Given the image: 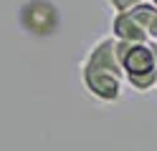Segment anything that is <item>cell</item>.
<instances>
[{
	"label": "cell",
	"mask_w": 157,
	"mask_h": 151,
	"mask_svg": "<svg viewBox=\"0 0 157 151\" xmlns=\"http://www.w3.org/2000/svg\"><path fill=\"white\" fill-rule=\"evenodd\" d=\"M18 25L31 38H53L63 28V13L53 0H25L18 8Z\"/></svg>",
	"instance_id": "obj_1"
},
{
	"label": "cell",
	"mask_w": 157,
	"mask_h": 151,
	"mask_svg": "<svg viewBox=\"0 0 157 151\" xmlns=\"http://www.w3.org/2000/svg\"><path fill=\"white\" fill-rule=\"evenodd\" d=\"M81 83H84V91L94 101H99V103H117L124 93V78L119 73H112V70L84 68L81 70Z\"/></svg>",
	"instance_id": "obj_2"
},
{
	"label": "cell",
	"mask_w": 157,
	"mask_h": 151,
	"mask_svg": "<svg viewBox=\"0 0 157 151\" xmlns=\"http://www.w3.org/2000/svg\"><path fill=\"white\" fill-rule=\"evenodd\" d=\"M117 58H119V66H122V78L157 70L150 40L147 43H119L117 40Z\"/></svg>",
	"instance_id": "obj_3"
},
{
	"label": "cell",
	"mask_w": 157,
	"mask_h": 151,
	"mask_svg": "<svg viewBox=\"0 0 157 151\" xmlns=\"http://www.w3.org/2000/svg\"><path fill=\"white\" fill-rule=\"evenodd\" d=\"M84 68H91V70H112V73H119L122 76V66H119V58H117V40L112 35L99 38L89 50H86V56L81 60V70Z\"/></svg>",
	"instance_id": "obj_4"
},
{
	"label": "cell",
	"mask_w": 157,
	"mask_h": 151,
	"mask_svg": "<svg viewBox=\"0 0 157 151\" xmlns=\"http://www.w3.org/2000/svg\"><path fill=\"white\" fill-rule=\"evenodd\" d=\"M112 38L119 43H147V33L144 28L137 23V18L124 10V13H114L112 15Z\"/></svg>",
	"instance_id": "obj_5"
},
{
	"label": "cell",
	"mask_w": 157,
	"mask_h": 151,
	"mask_svg": "<svg viewBox=\"0 0 157 151\" xmlns=\"http://www.w3.org/2000/svg\"><path fill=\"white\" fill-rule=\"evenodd\" d=\"M129 13L137 18V23L144 28L147 38H150V40H157V8L144 0V3H140L137 8H132Z\"/></svg>",
	"instance_id": "obj_6"
},
{
	"label": "cell",
	"mask_w": 157,
	"mask_h": 151,
	"mask_svg": "<svg viewBox=\"0 0 157 151\" xmlns=\"http://www.w3.org/2000/svg\"><path fill=\"white\" fill-rule=\"evenodd\" d=\"M124 83L129 86L137 93H147V91L157 88V70H150V73H137V76H124Z\"/></svg>",
	"instance_id": "obj_7"
},
{
	"label": "cell",
	"mask_w": 157,
	"mask_h": 151,
	"mask_svg": "<svg viewBox=\"0 0 157 151\" xmlns=\"http://www.w3.org/2000/svg\"><path fill=\"white\" fill-rule=\"evenodd\" d=\"M140 3H144V0H106V5H109L114 13H124V10H132V8H137Z\"/></svg>",
	"instance_id": "obj_8"
},
{
	"label": "cell",
	"mask_w": 157,
	"mask_h": 151,
	"mask_svg": "<svg viewBox=\"0 0 157 151\" xmlns=\"http://www.w3.org/2000/svg\"><path fill=\"white\" fill-rule=\"evenodd\" d=\"M150 43H152V53H155V66H157V43H155V40H150Z\"/></svg>",
	"instance_id": "obj_9"
},
{
	"label": "cell",
	"mask_w": 157,
	"mask_h": 151,
	"mask_svg": "<svg viewBox=\"0 0 157 151\" xmlns=\"http://www.w3.org/2000/svg\"><path fill=\"white\" fill-rule=\"evenodd\" d=\"M147 3H152V5H155V8H157V0H147Z\"/></svg>",
	"instance_id": "obj_10"
},
{
	"label": "cell",
	"mask_w": 157,
	"mask_h": 151,
	"mask_svg": "<svg viewBox=\"0 0 157 151\" xmlns=\"http://www.w3.org/2000/svg\"><path fill=\"white\" fill-rule=\"evenodd\" d=\"M155 43H157V40H155Z\"/></svg>",
	"instance_id": "obj_11"
}]
</instances>
